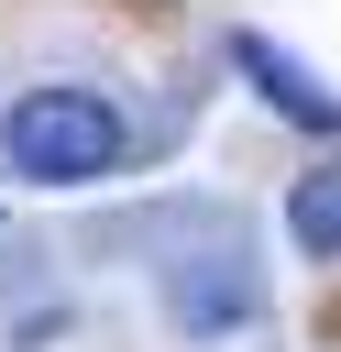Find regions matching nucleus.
<instances>
[{"instance_id": "obj_1", "label": "nucleus", "mask_w": 341, "mask_h": 352, "mask_svg": "<svg viewBox=\"0 0 341 352\" xmlns=\"http://www.w3.org/2000/svg\"><path fill=\"white\" fill-rule=\"evenodd\" d=\"M121 110L99 99V88H22L11 110H0V154L33 176V187H88V176H110L121 165Z\"/></svg>"}, {"instance_id": "obj_2", "label": "nucleus", "mask_w": 341, "mask_h": 352, "mask_svg": "<svg viewBox=\"0 0 341 352\" xmlns=\"http://www.w3.org/2000/svg\"><path fill=\"white\" fill-rule=\"evenodd\" d=\"M231 66L264 88V110H275V121H297V132L341 143V88H330V77H308V66H297L275 33H231Z\"/></svg>"}, {"instance_id": "obj_3", "label": "nucleus", "mask_w": 341, "mask_h": 352, "mask_svg": "<svg viewBox=\"0 0 341 352\" xmlns=\"http://www.w3.org/2000/svg\"><path fill=\"white\" fill-rule=\"evenodd\" d=\"M165 308H176V330L220 341V330H242V319L264 308V286H253V264H242V253H198V264H176V275H165Z\"/></svg>"}, {"instance_id": "obj_4", "label": "nucleus", "mask_w": 341, "mask_h": 352, "mask_svg": "<svg viewBox=\"0 0 341 352\" xmlns=\"http://www.w3.org/2000/svg\"><path fill=\"white\" fill-rule=\"evenodd\" d=\"M286 231H297V253H319V264L341 253V154L308 165V176L286 187Z\"/></svg>"}]
</instances>
